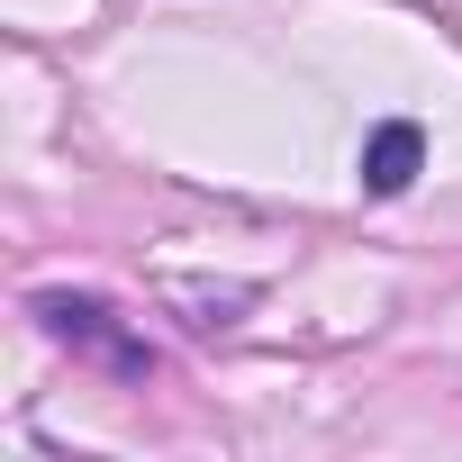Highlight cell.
I'll use <instances>...</instances> for the list:
<instances>
[{"mask_svg": "<svg viewBox=\"0 0 462 462\" xmlns=\"http://www.w3.org/2000/svg\"><path fill=\"white\" fill-rule=\"evenodd\" d=\"M417 163H426V127H417V118H390V127H372V145H363V190H372V199H399V190L417 181Z\"/></svg>", "mask_w": 462, "mask_h": 462, "instance_id": "obj_2", "label": "cell"}, {"mask_svg": "<svg viewBox=\"0 0 462 462\" xmlns=\"http://www.w3.org/2000/svg\"><path fill=\"white\" fill-rule=\"evenodd\" d=\"M37 327H46L55 345H91V354H100V363H118V372H145V363H154L145 345H127V336L109 327V309H100V300H64V291H46V300H37Z\"/></svg>", "mask_w": 462, "mask_h": 462, "instance_id": "obj_1", "label": "cell"}]
</instances>
